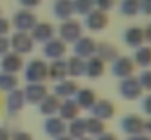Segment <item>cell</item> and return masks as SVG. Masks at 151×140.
<instances>
[{"label": "cell", "instance_id": "1", "mask_svg": "<svg viewBox=\"0 0 151 140\" xmlns=\"http://www.w3.org/2000/svg\"><path fill=\"white\" fill-rule=\"evenodd\" d=\"M24 77L28 83H43L49 79V64L41 58L31 60L24 70Z\"/></svg>", "mask_w": 151, "mask_h": 140}, {"label": "cell", "instance_id": "2", "mask_svg": "<svg viewBox=\"0 0 151 140\" xmlns=\"http://www.w3.org/2000/svg\"><path fill=\"white\" fill-rule=\"evenodd\" d=\"M82 32H84L82 23L72 19V18L66 19V21H62V23L59 26V38L65 44H73L79 37L84 35Z\"/></svg>", "mask_w": 151, "mask_h": 140}, {"label": "cell", "instance_id": "3", "mask_svg": "<svg viewBox=\"0 0 151 140\" xmlns=\"http://www.w3.org/2000/svg\"><path fill=\"white\" fill-rule=\"evenodd\" d=\"M37 22H38L37 15L32 10H29V9H21V10H18L13 15V19H12V25L19 32H29L35 26Z\"/></svg>", "mask_w": 151, "mask_h": 140}, {"label": "cell", "instance_id": "4", "mask_svg": "<svg viewBox=\"0 0 151 140\" xmlns=\"http://www.w3.org/2000/svg\"><path fill=\"white\" fill-rule=\"evenodd\" d=\"M9 43H10L12 51L13 53H18L19 55L29 54L34 50V44H35L28 32H19V31H16L12 35V38L9 40Z\"/></svg>", "mask_w": 151, "mask_h": 140}, {"label": "cell", "instance_id": "5", "mask_svg": "<svg viewBox=\"0 0 151 140\" xmlns=\"http://www.w3.org/2000/svg\"><path fill=\"white\" fill-rule=\"evenodd\" d=\"M107 25H109V16H107V13L103 12V10L96 9V7L84 16V26L87 29L93 31V32L103 31Z\"/></svg>", "mask_w": 151, "mask_h": 140}, {"label": "cell", "instance_id": "6", "mask_svg": "<svg viewBox=\"0 0 151 140\" xmlns=\"http://www.w3.org/2000/svg\"><path fill=\"white\" fill-rule=\"evenodd\" d=\"M119 93L122 98L125 99H137L141 96L142 93V88L138 82V77H135L134 75L129 76V77H125V79H120V83H119Z\"/></svg>", "mask_w": 151, "mask_h": 140}, {"label": "cell", "instance_id": "7", "mask_svg": "<svg viewBox=\"0 0 151 140\" xmlns=\"http://www.w3.org/2000/svg\"><path fill=\"white\" fill-rule=\"evenodd\" d=\"M135 70V63L131 57L126 55H119L116 60L111 61V75L119 77V79H125L134 75Z\"/></svg>", "mask_w": 151, "mask_h": 140}, {"label": "cell", "instance_id": "8", "mask_svg": "<svg viewBox=\"0 0 151 140\" xmlns=\"http://www.w3.org/2000/svg\"><path fill=\"white\" fill-rule=\"evenodd\" d=\"M96 48H97V43L94 38L82 35L73 43V55L87 60L88 57L96 54Z\"/></svg>", "mask_w": 151, "mask_h": 140}, {"label": "cell", "instance_id": "9", "mask_svg": "<svg viewBox=\"0 0 151 140\" xmlns=\"http://www.w3.org/2000/svg\"><path fill=\"white\" fill-rule=\"evenodd\" d=\"M65 54H66V44H65L59 37H53L47 43H44L43 55H44L46 58L59 60V58H63Z\"/></svg>", "mask_w": 151, "mask_h": 140}, {"label": "cell", "instance_id": "10", "mask_svg": "<svg viewBox=\"0 0 151 140\" xmlns=\"http://www.w3.org/2000/svg\"><path fill=\"white\" fill-rule=\"evenodd\" d=\"M1 70L4 73H12V75H16L19 70H22L24 67V58L22 55H19L18 53H13V51H7L3 58H1Z\"/></svg>", "mask_w": 151, "mask_h": 140}, {"label": "cell", "instance_id": "11", "mask_svg": "<svg viewBox=\"0 0 151 140\" xmlns=\"http://www.w3.org/2000/svg\"><path fill=\"white\" fill-rule=\"evenodd\" d=\"M122 41L131 48H138V47L144 45L145 43V37H144V28L141 26H129L125 29L123 35H122Z\"/></svg>", "mask_w": 151, "mask_h": 140}, {"label": "cell", "instance_id": "12", "mask_svg": "<svg viewBox=\"0 0 151 140\" xmlns=\"http://www.w3.org/2000/svg\"><path fill=\"white\" fill-rule=\"evenodd\" d=\"M31 38L34 43H47L49 40H51L54 37V28L53 25L49 22H37L35 26L31 29Z\"/></svg>", "mask_w": 151, "mask_h": 140}, {"label": "cell", "instance_id": "13", "mask_svg": "<svg viewBox=\"0 0 151 140\" xmlns=\"http://www.w3.org/2000/svg\"><path fill=\"white\" fill-rule=\"evenodd\" d=\"M47 95V86L44 83H28L24 89L25 101L31 104H40Z\"/></svg>", "mask_w": 151, "mask_h": 140}, {"label": "cell", "instance_id": "14", "mask_svg": "<svg viewBox=\"0 0 151 140\" xmlns=\"http://www.w3.org/2000/svg\"><path fill=\"white\" fill-rule=\"evenodd\" d=\"M104 69H106V63L97 55H91L85 60V75L84 76L90 79H99L104 75Z\"/></svg>", "mask_w": 151, "mask_h": 140}, {"label": "cell", "instance_id": "15", "mask_svg": "<svg viewBox=\"0 0 151 140\" xmlns=\"http://www.w3.org/2000/svg\"><path fill=\"white\" fill-rule=\"evenodd\" d=\"M53 16L57 18L59 21H66L73 16V4L72 0H56L53 3Z\"/></svg>", "mask_w": 151, "mask_h": 140}, {"label": "cell", "instance_id": "16", "mask_svg": "<svg viewBox=\"0 0 151 140\" xmlns=\"http://www.w3.org/2000/svg\"><path fill=\"white\" fill-rule=\"evenodd\" d=\"M94 55L101 58L104 63H111L120 54H119L117 47L110 44V43H97V48H96V54Z\"/></svg>", "mask_w": 151, "mask_h": 140}, {"label": "cell", "instance_id": "17", "mask_svg": "<svg viewBox=\"0 0 151 140\" xmlns=\"http://www.w3.org/2000/svg\"><path fill=\"white\" fill-rule=\"evenodd\" d=\"M78 85L75 80L70 79H63L60 82H57V85L54 86V95L57 98H70L78 92Z\"/></svg>", "mask_w": 151, "mask_h": 140}, {"label": "cell", "instance_id": "18", "mask_svg": "<svg viewBox=\"0 0 151 140\" xmlns=\"http://www.w3.org/2000/svg\"><path fill=\"white\" fill-rule=\"evenodd\" d=\"M68 70H66V60L59 58V60H51L49 64V77L54 82H60L66 79Z\"/></svg>", "mask_w": 151, "mask_h": 140}, {"label": "cell", "instance_id": "19", "mask_svg": "<svg viewBox=\"0 0 151 140\" xmlns=\"http://www.w3.org/2000/svg\"><path fill=\"white\" fill-rule=\"evenodd\" d=\"M66 70L68 76L70 77H81L85 75V60L76 55H72L66 60Z\"/></svg>", "mask_w": 151, "mask_h": 140}, {"label": "cell", "instance_id": "20", "mask_svg": "<svg viewBox=\"0 0 151 140\" xmlns=\"http://www.w3.org/2000/svg\"><path fill=\"white\" fill-rule=\"evenodd\" d=\"M97 98H96V92L90 88H82L78 89V92L75 93V102L78 107L82 108H91L96 104Z\"/></svg>", "mask_w": 151, "mask_h": 140}, {"label": "cell", "instance_id": "21", "mask_svg": "<svg viewBox=\"0 0 151 140\" xmlns=\"http://www.w3.org/2000/svg\"><path fill=\"white\" fill-rule=\"evenodd\" d=\"M132 60H134L135 66H139L142 69H148L151 66V47L141 45L135 48Z\"/></svg>", "mask_w": 151, "mask_h": 140}, {"label": "cell", "instance_id": "22", "mask_svg": "<svg viewBox=\"0 0 151 140\" xmlns=\"http://www.w3.org/2000/svg\"><path fill=\"white\" fill-rule=\"evenodd\" d=\"M93 108V114L101 120V118H110L114 114V107L110 101L107 99H101V101H96V104L91 107Z\"/></svg>", "mask_w": 151, "mask_h": 140}, {"label": "cell", "instance_id": "23", "mask_svg": "<svg viewBox=\"0 0 151 140\" xmlns=\"http://www.w3.org/2000/svg\"><path fill=\"white\" fill-rule=\"evenodd\" d=\"M25 102V96H24V91H18V89H13L10 91L9 96H7V109L10 112H16L22 108Z\"/></svg>", "mask_w": 151, "mask_h": 140}, {"label": "cell", "instance_id": "24", "mask_svg": "<svg viewBox=\"0 0 151 140\" xmlns=\"http://www.w3.org/2000/svg\"><path fill=\"white\" fill-rule=\"evenodd\" d=\"M119 12L126 18L137 16L139 13V0H120Z\"/></svg>", "mask_w": 151, "mask_h": 140}, {"label": "cell", "instance_id": "25", "mask_svg": "<svg viewBox=\"0 0 151 140\" xmlns=\"http://www.w3.org/2000/svg\"><path fill=\"white\" fill-rule=\"evenodd\" d=\"M60 107V101L56 95H47L41 102H40V111L46 115H51L54 114Z\"/></svg>", "mask_w": 151, "mask_h": 140}, {"label": "cell", "instance_id": "26", "mask_svg": "<svg viewBox=\"0 0 151 140\" xmlns=\"http://www.w3.org/2000/svg\"><path fill=\"white\" fill-rule=\"evenodd\" d=\"M142 120L137 115H128L122 120V127L128 133H139L142 130Z\"/></svg>", "mask_w": 151, "mask_h": 140}, {"label": "cell", "instance_id": "27", "mask_svg": "<svg viewBox=\"0 0 151 140\" xmlns=\"http://www.w3.org/2000/svg\"><path fill=\"white\" fill-rule=\"evenodd\" d=\"M78 109H79V107L76 105V102H75L73 99H66V101H65L63 104H60V107H59L60 115H62L63 118H66V120L75 118L76 114H78Z\"/></svg>", "mask_w": 151, "mask_h": 140}, {"label": "cell", "instance_id": "28", "mask_svg": "<svg viewBox=\"0 0 151 140\" xmlns=\"http://www.w3.org/2000/svg\"><path fill=\"white\" fill-rule=\"evenodd\" d=\"M16 85H18V77H16V75L4 73V72L0 73V89H1V91L10 92V91L16 89Z\"/></svg>", "mask_w": 151, "mask_h": 140}, {"label": "cell", "instance_id": "29", "mask_svg": "<svg viewBox=\"0 0 151 140\" xmlns=\"http://www.w3.org/2000/svg\"><path fill=\"white\" fill-rule=\"evenodd\" d=\"M72 4H73V12L82 16H85L88 12L94 9L93 0H72Z\"/></svg>", "mask_w": 151, "mask_h": 140}, {"label": "cell", "instance_id": "30", "mask_svg": "<svg viewBox=\"0 0 151 140\" xmlns=\"http://www.w3.org/2000/svg\"><path fill=\"white\" fill-rule=\"evenodd\" d=\"M63 123H62V120H59V118H50V120H47V123H46V130H47V133L51 134V136H57V134H60L62 131H63Z\"/></svg>", "mask_w": 151, "mask_h": 140}, {"label": "cell", "instance_id": "31", "mask_svg": "<svg viewBox=\"0 0 151 140\" xmlns=\"http://www.w3.org/2000/svg\"><path fill=\"white\" fill-rule=\"evenodd\" d=\"M138 82L142 88V91H151V70H144L138 76Z\"/></svg>", "mask_w": 151, "mask_h": 140}, {"label": "cell", "instance_id": "32", "mask_svg": "<svg viewBox=\"0 0 151 140\" xmlns=\"http://www.w3.org/2000/svg\"><path fill=\"white\" fill-rule=\"evenodd\" d=\"M93 1H94V7L96 9L103 10L106 13L114 6V0H93Z\"/></svg>", "mask_w": 151, "mask_h": 140}, {"label": "cell", "instance_id": "33", "mask_svg": "<svg viewBox=\"0 0 151 140\" xmlns=\"http://www.w3.org/2000/svg\"><path fill=\"white\" fill-rule=\"evenodd\" d=\"M85 127H87V130L91 131V133H100V131H103V124L100 123L99 118H91Z\"/></svg>", "mask_w": 151, "mask_h": 140}, {"label": "cell", "instance_id": "34", "mask_svg": "<svg viewBox=\"0 0 151 140\" xmlns=\"http://www.w3.org/2000/svg\"><path fill=\"white\" fill-rule=\"evenodd\" d=\"M85 123L82 121V120H78V121H75L73 124H72V133L75 134V136H81L84 131H85Z\"/></svg>", "mask_w": 151, "mask_h": 140}, {"label": "cell", "instance_id": "35", "mask_svg": "<svg viewBox=\"0 0 151 140\" xmlns=\"http://www.w3.org/2000/svg\"><path fill=\"white\" fill-rule=\"evenodd\" d=\"M24 9H29V10H32V9H35L37 6H40V3H41V0H16Z\"/></svg>", "mask_w": 151, "mask_h": 140}, {"label": "cell", "instance_id": "36", "mask_svg": "<svg viewBox=\"0 0 151 140\" xmlns=\"http://www.w3.org/2000/svg\"><path fill=\"white\" fill-rule=\"evenodd\" d=\"M139 12L145 16H151V0H139Z\"/></svg>", "mask_w": 151, "mask_h": 140}, {"label": "cell", "instance_id": "37", "mask_svg": "<svg viewBox=\"0 0 151 140\" xmlns=\"http://www.w3.org/2000/svg\"><path fill=\"white\" fill-rule=\"evenodd\" d=\"M10 29V22L4 18H0V37H4Z\"/></svg>", "mask_w": 151, "mask_h": 140}, {"label": "cell", "instance_id": "38", "mask_svg": "<svg viewBox=\"0 0 151 140\" xmlns=\"http://www.w3.org/2000/svg\"><path fill=\"white\" fill-rule=\"evenodd\" d=\"M10 48V43H9V38L6 37H0V55H4Z\"/></svg>", "mask_w": 151, "mask_h": 140}, {"label": "cell", "instance_id": "39", "mask_svg": "<svg viewBox=\"0 0 151 140\" xmlns=\"http://www.w3.org/2000/svg\"><path fill=\"white\" fill-rule=\"evenodd\" d=\"M142 108H144V111H145L147 114L151 115V93L144 98V101H142Z\"/></svg>", "mask_w": 151, "mask_h": 140}, {"label": "cell", "instance_id": "40", "mask_svg": "<svg viewBox=\"0 0 151 140\" xmlns=\"http://www.w3.org/2000/svg\"><path fill=\"white\" fill-rule=\"evenodd\" d=\"M144 37H145V41H148L151 44V22L144 28Z\"/></svg>", "mask_w": 151, "mask_h": 140}, {"label": "cell", "instance_id": "41", "mask_svg": "<svg viewBox=\"0 0 151 140\" xmlns=\"http://www.w3.org/2000/svg\"><path fill=\"white\" fill-rule=\"evenodd\" d=\"M15 140H31V139H29V136L25 134V133H18V134L15 136Z\"/></svg>", "mask_w": 151, "mask_h": 140}, {"label": "cell", "instance_id": "42", "mask_svg": "<svg viewBox=\"0 0 151 140\" xmlns=\"http://www.w3.org/2000/svg\"><path fill=\"white\" fill-rule=\"evenodd\" d=\"M0 140H7V134L3 130H0Z\"/></svg>", "mask_w": 151, "mask_h": 140}, {"label": "cell", "instance_id": "43", "mask_svg": "<svg viewBox=\"0 0 151 140\" xmlns=\"http://www.w3.org/2000/svg\"><path fill=\"white\" fill-rule=\"evenodd\" d=\"M103 140H114V137H111V136H104Z\"/></svg>", "mask_w": 151, "mask_h": 140}, {"label": "cell", "instance_id": "44", "mask_svg": "<svg viewBox=\"0 0 151 140\" xmlns=\"http://www.w3.org/2000/svg\"><path fill=\"white\" fill-rule=\"evenodd\" d=\"M147 130H150V131H151V121L147 124Z\"/></svg>", "mask_w": 151, "mask_h": 140}, {"label": "cell", "instance_id": "45", "mask_svg": "<svg viewBox=\"0 0 151 140\" xmlns=\"http://www.w3.org/2000/svg\"><path fill=\"white\" fill-rule=\"evenodd\" d=\"M132 140H150V139H144V137H138V139H132Z\"/></svg>", "mask_w": 151, "mask_h": 140}]
</instances>
